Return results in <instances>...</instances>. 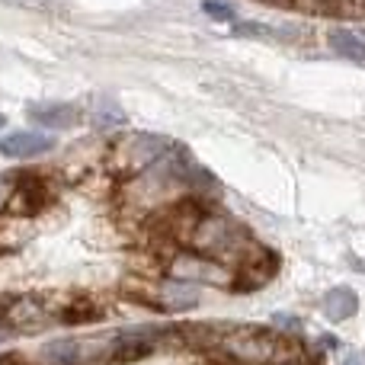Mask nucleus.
Masks as SVG:
<instances>
[{
	"mask_svg": "<svg viewBox=\"0 0 365 365\" xmlns=\"http://www.w3.org/2000/svg\"><path fill=\"white\" fill-rule=\"evenodd\" d=\"M272 276H276V259L269 257V250H266V247L253 244L250 253L244 257V263L234 269V289H244V292L263 289Z\"/></svg>",
	"mask_w": 365,
	"mask_h": 365,
	"instance_id": "nucleus-8",
	"label": "nucleus"
},
{
	"mask_svg": "<svg viewBox=\"0 0 365 365\" xmlns=\"http://www.w3.org/2000/svg\"><path fill=\"white\" fill-rule=\"evenodd\" d=\"M48 202H51V195H48V189H45V182L38 177H16V189H13V199H10L13 215L36 218Z\"/></svg>",
	"mask_w": 365,
	"mask_h": 365,
	"instance_id": "nucleus-11",
	"label": "nucleus"
},
{
	"mask_svg": "<svg viewBox=\"0 0 365 365\" xmlns=\"http://www.w3.org/2000/svg\"><path fill=\"white\" fill-rule=\"evenodd\" d=\"M343 365H362V356H356V353H346V359H343Z\"/></svg>",
	"mask_w": 365,
	"mask_h": 365,
	"instance_id": "nucleus-22",
	"label": "nucleus"
},
{
	"mask_svg": "<svg viewBox=\"0 0 365 365\" xmlns=\"http://www.w3.org/2000/svg\"><path fill=\"white\" fill-rule=\"evenodd\" d=\"M321 311L330 321H349V317L359 311V298H356V292L346 289V285H334V289L321 298Z\"/></svg>",
	"mask_w": 365,
	"mask_h": 365,
	"instance_id": "nucleus-13",
	"label": "nucleus"
},
{
	"mask_svg": "<svg viewBox=\"0 0 365 365\" xmlns=\"http://www.w3.org/2000/svg\"><path fill=\"white\" fill-rule=\"evenodd\" d=\"M279 334L269 327H227L215 346V359L221 365H272L276 362Z\"/></svg>",
	"mask_w": 365,
	"mask_h": 365,
	"instance_id": "nucleus-4",
	"label": "nucleus"
},
{
	"mask_svg": "<svg viewBox=\"0 0 365 365\" xmlns=\"http://www.w3.org/2000/svg\"><path fill=\"white\" fill-rule=\"evenodd\" d=\"M55 151V138L48 132H13L0 138V154L13 160H32Z\"/></svg>",
	"mask_w": 365,
	"mask_h": 365,
	"instance_id": "nucleus-10",
	"label": "nucleus"
},
{
	"mask_svg": "<svg viewBox=\"0 0 365 365\" xmlns=\"http://www.w3.org/2000/svg\"><path fill=\"white\" fill-rule=\"evenodd\" d=\"M113 336H61L42 346V365H100L109 362Z\"/></svg>",
	"mask_w": 365,
	"mask_h": 365,
	"instance_id": "nucleus-6",
	"label": "nucleus"
},
{
	"mask_svg": "<svg viewBox=\"0 0 365 365\" xmlns=\"http://www.w3.org/2000/svg\"><path fill=\"white\" fill-rule=\"evenodd\" d=\"M327 42H330V48H334L336 55L349 58V61H365V42H362V36H356L353 29L336 26V29H330Z\"/></svg>",
	"mask_w": 365,
	"mask_h": 365,
	"instance_id": "nucleus-15",
	"label": "nucleus"
},
{
	"mask_svg": "<svg viewBox=\"0 0 365 365\" xmlns=\"http://www.w3.org/2000/svg\"><path fill=\"white\" fill-rule=\"evenodd\" d=\"M13 189H16V173H4V177H0V218L10 212Z\"/></svg>",
	"mask_w": 365,
	"mask_h": 365,
	"instance_id": "nucleus-20",
	"label": "nucleus"
},
{
	"mask_svg": "<svg viewBox=\"0 0 365 365\" xmlns=\"http://www.w3.org/2000/svg\"><path fill=\"white\" fill-rule=\"evenodd\" d=\"M202 10H205V16L218 19V23H234V16H237V10L227 0H202Z\"/></svg>",
	"mask_w": 365,
	"mask_h": 365,
	"instance_id": "nucleus-18",
	"label": "nucleus"
},
{
	"mask_svg": "<svg viewBox=\"0 0 365 365\" xmlns=\"http://www.w3.org/2000/svg\"><path fill=\"white\" fill-rule=\"evenodd\" d=\"M164 272L173 279H182V282L192 285H215V289H234V269L218 259H208L195 250H186L180 247L177 253H170L164 263Z\"/></svg>",
	"mask_w": 365,
	"mask_h": 365,
	"instance_id": "nucleus-5",
	"label": "nucleus"
},
{
	"mask_svg": "<svg viewBox=\"0 0 365 365\" xmlns=\"http://www.w3.org/2000/svg\"><path fill=\"white\" fill-rule=\"evenodd\" d=\"M6 125V119H4V113H0V128H4Z\"/></svg>",
	"mask_w": 365,
	"mask_h": 365,
	"instance_id": "nucleus-23",
	"label": "nucleus"
},
{
	"mask_svg": "<svg viewBox=\"0 0 365 365\" xmlns=\"http://www.w3.org/2000/svg\"><path fill=\"white\" fill-rule=\"evenodd\" d=\"M90 125L103 128V132H106V128H122L125 125V113L115 106V100L103 96V100H96L93 106H90Z\"/></svg>",
	"mask_w": 365,
	"mask_h": 365,
	"instance_id": "nucleus-16",
	"label": "nucleus"
},
{
	"mask_svg": "<svg viewBox=\"0 0 365 365\" xmlns=\"http://www.w3.org/2000/svg\"><path fill=\"white\" fill-rule=\"evenodd\" d=\"M272 4H285V0H272Z\"/></svg>",
	"mask_w": 365,
	"mask_h": 365,
	"instance_id": "nucleus-24",
	"label": "nucleus"
},
{
	"mask_svg": "<svg viewBox=\"0 0 365 365\" xmlns=\"http://www.w3.org/2000/svg\"><path fill=\"white\" fill-rule=\"evenodd\" d=\"M32 237V218L26 215H13L6 212L0 218V250H13V247H23Z\"/></svg>",
	"mask_w": 365,
	"mask_h": 365,
	"instance_id": "nucleus-14",
	"label": "nucleus"
},
{
	"mask_svg": "<svg viewBox=\"0 0 365 365\" xmlns=\"http://www.w3.org/2000/svg\"><path fill=\"white\" fill-rule=\"evenodd\" d=\"M234 36L240 38H282V29L269 23H257V19H244V23H234Z\"/></svg>",
	"mask_w": 365,
	"mask_h": 365,
	"instance_id": "nucleus-17",
	"label": "nucleus"
},
{
	"mask_svg": "<svg viewBox=\"0 0 365 365\" xmlns=\"http://www.w3.org/2000/svg\"><path fill=\"white\" fill-rule=\"evenodd\" d=\"M0 321H4L10 330L48 327V324L55 321V304H51L48 298H38V295H16L4 304Z\"/></svg>",
	"mask_w": 365,
	"mask_h": 365,
	"instance_id": "nucleus-7",
	"label": "nucleus"
},
{
	"mask_svg": "<svg viewBox=\"0 0 365 365\" xmlns=\"http://www.w3.org/2000/svg\"><path fill=\"white\" fill-rule=\"evenodd\" d=\"M192 160L186 158L182 148H173L170 154L151 164L148 170L135 173V177H125L115 182V202H119V215L125 221H148L151 215L164 212L167 205L180 199H189L186 195V167Z\"/></svg>",
	"mask_w": 365,
	"mask_h": 365,
	"instance_id": "nucleus-1",
	"label": "nucleus"
},
{
	"mask_svg": "<svg viewBox=\"0 0 365 365\" xmlns=\"http://www.w3.org/2000/svg\"><path fill=\"white\" fill-rule=\"evenodd\" d=\"M202 298V289L192 282H182L173 276L158 279V292H154V308L158 311H189L195 308Z\"/></svg>",
	"mask_w": 365,
	"mask_h": 365,
	"instance_id": "nucleus-9",
	"label": "nucleus"
},
{
	"mask_svg": "<svg viewBox=\"0 0 365 365\" xmlns=\"http://www.w3.org/2000/svg\"><path fill=\"white\" fill-rule=\"evenodd\" d=\"M250 247L253 240L240 221H234L231 215H221V212H202L186 250H195L202 257L218 259V263L237 269L244 263V257L250 253Z\"/></svg>",
	"mask_w": 365,
	"mask_h": 365,
	"instance_id": "nucleus-2",
	"label": "nucleus"
},
{
	"mask_svg": "<svg viewBox=\"0 0 365 365\" xmlns=\"http://www.w3.org/2000/svg\"><path fill=\"white\" fill-rule=\"evenodd\" d=\"M269 330L272 334H279V336H292V334L302 330V321H298L295 314H272L269 317Z\"/></svg>",
	"mask_w": 365,
	"mask_h": 365,
	"instance_id": "nucleus-19",
	"label": "nucleus"
},
{
	"mask_svg": "<svg viewBox=\"0 0 365 365\" xmlns=\"http://www.w3.org/2000/svg\"><path fill=\"white\" fill-rule=\"evenodd\" d=\"M29 119L38 128H74L81 119V109L74 103H32L29 106Z\"/></svg>",
	"mask_w": 365,
	"mask_h": 365,
	"instance_id": "nucleus-12",
	"label": "nucleus"
},
{
	"mask_svg": "<svg viewBox=\"0 0 365 365\" xmlns=\"http://www.w3.org/2000/svg\"><path fill=\"white\" fill-rule=\"evenodd\" d=\"M173 151V141L154 132H128L119 141L106 145V158H103V170L113 173L115 180L135 177V173L148 170L151 164H158L164 154Z\"/></svg>",
	"mask_w": 365,
	"mask_h": 365,
	"instance_id": "nucleus-3",
	"label": "nucleus"
},
{
	"mask_svg": "<svg viewBox=\"0 0 365 365\" xmlns=\"http://www.w3.org/2000/svg\"><path fill=\"white\" fill-rule=\"evenodd\" d=\"M10 336H13V330H10V327H6V324H4V321H0V343H6V340H10Z\"/></svg>",
	"mask_w": 365,
	"mask_h": 365,
	"instance_id": "nucleus-21",
	"label": "nucleus"
}]
</instances>
